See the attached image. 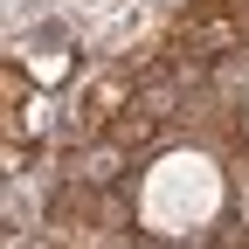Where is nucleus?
I'll return each mask as SVG.
<instances>
[{
  "label": "nucleus",
  "instance_id": "obj_1",
  "mask_svg": "<svg viewBox=\"0 0 249 249\" xmlns=\"http://www.w3.org/2000/svg\"><path fill=\"white\" fill-rule=\"evenodd\" d=\"M139 208L152 229H201L214 208H222V173H214L208 152H166L160 166L145 173Z\"/></svg>",
  "mask_w": 249,
  "mask_h": 249
}]
</instances>
